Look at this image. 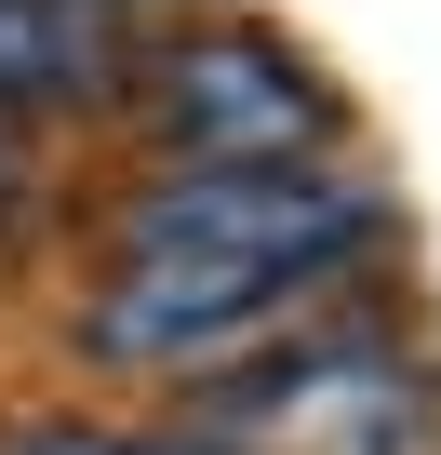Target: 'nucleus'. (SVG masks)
Instances as JSON below:
<instances>
[{
    "label": "nucleus",
    "instance_id": "f257e3e1",
    "mask_svg": "<svg viewBox=\"0 0 441 455\" xmlns=\"http://www.w3.org/2000/svg\"><path fill=\"white\" fill-rule=\"evenodd\" d=\"M388 188L348 161H268V174H134L107 201V268L81 295V348L107 375H228V348L281 335L335 282L374 268Z\"/></svg>",
    "mask_w": 441,
    "mask_h": 455
},
{
    "label": "nucleus",
    "instance_id": "f03ea898",
    "mask_svg": "<svg viewBox=\"0 0 441 455\" xmlns=\"http://www.w3.org/2000/svg\"><path fill=\"white\" fill-rule=\"evenodd\" d=\"M121 121L147 134V174H268V161H348V94L255 14H187L134 41Z\"/></svg>",
    "mask_w": 441,
    "mask_h": 455
},
{
    "label": "nucleus",
    "instance_id": "7ed1b4c3",
    "mask_svg": "<svg viewBox=\"0 0 441 455\" xmlns=\"http://www.w3.org/2000/svg\"><path fill=\"white\" fill-rule=\"evenodd\" d=\"M428 402H441V362H414L388 335L308 322L295 348H255L228 375H201L187 442L201 455H414Z\"/></svg>",
    "mask_w": 441,
    "mask_h": 455
},
{
    "label": "nucleus",
    "instance_id": "20e7f679",
    "mask_svg": "<svg viewBox=\"0 0 441 455\" xmlns=\"http://www.w3.org/2000/svg\"><path fill=\"white\" fill-rule=\"evenodd\" d=\"M121 14H54V0H0V108H121L134 94Z\"/></svg>",
    "mask_w": 441,
    "mask_h": 455
},
{
    "label": "nucleus",
    "instance_id": "39448f33",
    "mask_svg": "<svg viewBox=\"0 0 441 455\" xmlns=\"http://www.w3.org/2000/svg\"><path fill=\"white\" fill-rule=\"evenodd\" d=\"M0 455H201L187 428H121V415H0Z\"/></svg>",
    "mask_w": 441,
    "mask_h": 455
},
{
    "label": "nucleus",
    "instance_id": "423d86ee",
    "mask_svg": "<svg viewBox=\"0 0 441 455\" xmlns=\"http://www.w3.org/2000/svg\"><path fill=\"white\" fill-rule=\"evenodd\" d=\"M14 214H28V148L0 134V242H14Z\"/></svg>",
    "mask_w": 441,
    "mask_h": 455
}]
</instances>
